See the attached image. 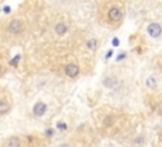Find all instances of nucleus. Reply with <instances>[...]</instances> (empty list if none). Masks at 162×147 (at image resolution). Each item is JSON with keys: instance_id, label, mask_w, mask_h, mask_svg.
<instances>
[{"instance_id": "obj_8", "label": "nucleus", "mask_w": 162, "mask_h": 147, "mask_svg": "<svg viewBox=\"0 0 162 147\" xmlns=\"http://www.w3.org/2000/svg\"><path fill=\"white\" fill-rule=\"evenodd\" d=\"M9 109H10V107H9L8 103H5V102H3V100H0V114L8 113Z\"/></svg>"}, {"instance_id": "obj_11", "label": "nucleus", "mask_w": 162, "mask_h": 147, "mask_svg": "<svg viewBox=\"0 0 162 147\" xmlns=\"http://www.w3.org/2000/svg\"><path fill=\"white\" fill-rule=\"evenodd\" d=\"M147 86L149 89H156V79L154 77H148L147 79Z\"/></svg>"}, {"instance_id": "obj_1", "label": "nucleus", "mask_w": 162, "mask_h": 147, "mask_svg": "<svg viewBox=\"0 0 162 147\" xmlns=\"http://www.w3.org/2000/svg\"><path fill=\"white\" fill-rule=\"evenodd\" d=\"M8 29H9V32H10V33H13V34H18V33H20V32H22V29H23V24H22V22H20V20H13V22H10V24H9Z\"/></svg>"}, {"instance_id": "obj_4", "label": "nucleus", "mask_w": 162, "mask_h": 147, "mask_svg": "<svg viewBox=\"0 0 162 147\" xmlns=\"http://www.w3.org/2000/svg\"><path fill=\"white\" fill-rule=\"evenodd\" d=\"M109 19L110 20H113V22H119L120 19H122V15H123V13H122V10L120 9H118V8H112L110 10H109Z\"/></svg>"}, {"instance_id": "obj_15", "label": "nucleus", "mask_w": 162, "mask_h": 147, "mask_svg": "<svg viewBox=\"0 0 162 147\" xmlns=\"http://www.w3.org/2000/svg\"><path fill=\"white\" fill-rule=\"evenodd\" d=\"M113 45H114V46H118V45H119L118 38H114V39H113Z\"/></svg>"}, {"instance_id": "obj_9", "label": "nucleus", "mask_w": 162, "mask_h": 147, "mask_svg": "<svg viewBox=\"0 0 162 147\" xmlns=\"http://www.w3.org/2000/svg\"><path fill=\"white\" fill-rule=\"evenodd\" d=\"M115 84H117V80L113 77H108V79H105L104 80V85L107 86V87H114L115 86Z\"/></svg>"}, {"instance_id": "obj_12", "label": "nucleus", "mask_w": 162, "mask_h": 147, "mask_svg": "<svg viewBox=\"0 0 162 147\" xmlns=\"http://www.w3.org/2000/svg\"><path fill=\"white\" fill-rule=\"evenodd\" d=\"M112 122H113L112 117H108V118L105 119V122H104V123H105V126H110V124H112Z\"/></svg>"}, {"instance_id": "obj_6", "label": "nucleus", "mask_w": 162, "mask_h": 147, "mask_svg": "<svg viewBox=\"0 0 162 147\" xmlns=\"http://www.w3.org/2000/svg\"><path fill=\"white\" fill-rule=\"evenodd\" d=\"M55 29H56V33H57V34L62 36V34L66 33V31H67V25L65 24V23H58V24L56 25Z\"/></svg>"}, {"instance_id": "obj_14", "label": "nucleus", "mask_w": 162, "mask_h": 147, "mask_svg": "<svg viewBox=\"0 0 162 147\" xmlns=\"http://www.w3.org/2000/svg\"><path fill=\"white\" fill-rule=\"evenodd\" d=\"M57 127H58V129H62V131L66 129V124H65V123H58Z\"/></svg>"}, {"instance_id": "obj_19", "label": "nucleus", "mask_w": 162, "mask_h": 147, "mask_svg": "<svg viewBox=\"0 0 162 147\" xmlns=\"http://www.w3.org/2000/svg\"><path fill=\"white\" fill-rule=\"evenodd\" d=\"M0 72H2V66H0Z\"/></svg>"}, {"instance_id": "obj_17", "label": "nucleus", "mask_w": 162, "mask_h": 147, "mask_svg": "<svg viewBox=\"0 0 162 147\" xmlns=\"http://www.w3.org/2000/svg\"><path fill=\"white\" fill-rule=\"evenodd\" d=\"M46 133H47V136H52L53 134V131L52 129H48V131H46Z\"/></svg>"}, {"instance_id": "obj_16", "label": "nucleus", "mask_w": 162, "mask_h": 147, "mask_svg": "<svg viewBox=\"0 0 162 147\" xmlns=\"http://www.w3.org/2000/svg\"><path fill=\"white\" fill-rule=\"evenodd\" d=\"M9 12H10V8H9V7H5V8H4V13H5V14H8Z\"/></svg>"}, {"instance_id": "obj_10", "label": "nucleus", "mask_w": 162, "mask_h": 147, "mask_svg": "<svg viewBox=\"0 0 162 147\" xmlns=\"http://www.w3.org/2000/svg\"><path fill=\"white\" fill-rule=\"evenodd\" d=\"M96 47H98V42H96V39H90V41H87V48H89V50L95 51Z\"/></svg>"}, {"instance_id": "obj_7", "label": "nucleus", "mask_w": 162, "mask_h": 147, "mask_svg": "<svg viewBox=\"0 0 162 147\" xmlns=\"http://www.w3.org/2000/svg\"><path fill=\"white\" fill-rule=\"evenodd\" d=\"M9 147H20V139L18 137H12L8 142Z\"/></svg>"}, {"instance_id": "obj_18", "label": "nucleus", "mask_w": 162, "mask_h": 147, "mask_svg": "<svg viewBox=\"0 0 162 147\" xmlns=\"http://www.w3.org/2000/svg\"><path fill=\"white\" fill-rule=\"evenodd\" d=\"M61 147H70L69 144H66V143H65V144H61Z\"/></svg>"}, {"instance_id": "obj_5", "label": "nucleus", "mask_w": 162, "mask_h": 147, "mask_svg": "<svg viewBox=\"0 0 162 147\" xmlns=\"http://www.w3.org/2000/svg\"><path fill=\"white\" fill-rule=\"evenodd\" d=\"M46 110H47V107H46V104L44 103H37L36 105H34V108H33V113L36 114V115H43L44 113H46Z\"/></svg>"}, {"instance_id": "obj_2", "label": "nucleus", "mask_w": 162, "mask_h": 147, "mask_svg": "<svg viewBox=\"0 0 162 147\" xmlns=\"http://www.w3.org/2000/svg\"><path fill=\"white\" fill-rule=\"evenodd\" d=\"M148 33H149L151 37H154V38L159 37V34H161V25L158 23L149 24L148 25Z\"/></svg>"}, {"instance_id": "obj_3", "label": "nucleus", "mask_w": 162, "mask_h": 147, "mask_svg": "<svg viewBox=\"0 0 162 147\" xmlns=\"http://www.w3.org/2000/svg\"><path fill=\"white\" fill-rule=\"evenodd\" d=\"M65 72H66V75H67V76H70V77H75V76H77V75H79L80 69H79V66H77V65H75V64H70V65H67V66H66V69H65Z\"/></svg>"}, {"instance_id": "obj_13", "label": "nucleus", "mask_w": 162, "mask_h": 147, "mask_svg": "<svg viewBox=\"0 0 162 147\" xmlns=\"http://www.w3.org/2000/svg\"><path fill=\"white\" fill-rule=\"evenodd\" d=\"M19 58H20V56H17V57L14 58V60H13V61H10V64H12L13 66H15V65H17V62L19 61Z\"/></svg>"}]
</instances>
